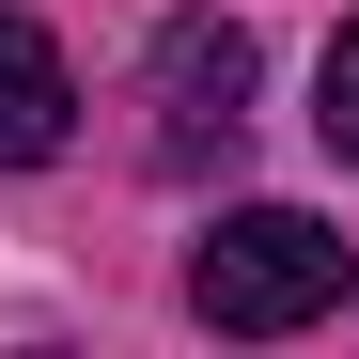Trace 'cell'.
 <instances>
[{
    "label": "cell",
    "mask_w": 359,
    "mask_h": 359,
    "mask_svg": "<svg viewBox=\"0 0 359 359\" xmlns=\"http://www.w3.org/2000/svg\"><path fill=\"white\" fill-rule=\"evenodd\" d=\"M250 32L234 16H172L156 32V172H203V156H234V126H250Z\"/></svg>",
    "instance_id": "7a4b0ae2"
},
{
    "label": "cell",
    "mask_w": 359,
    "mask_h": 359,
    "mask_svg": "<svg viewBox=\"0 0 359 359\" xmlns=\"http://www.w3.org/2000/svg\"><path fill=\"white\" fill-rule=\"evenodd\" d=\"M188 313L234 344H281V328H328L344 313V234L313 203H234L203 250H188Z\"/></svg>",
    "instance_id": "6da1fadb"
},
{
    "label": "cell",
    "mask_w": 359,
    "mask_h": 359,
    "mask_svg": "<svg viewBox=\"0 0 359 359\" xmlns=\"http://www.w3.org/2000/svg\"><path fill=\"white\" fill-rule=\"evenodd\" d=\"M313 141H328V156H359V16L328 32V79H313Z\"/></svg>",
    "instance_id": "277c9868"
},
{
    "label": "cell",
    "mask_w": 359,
    "mask_h": 359,
    "mask_svg": "<svg viewBox=\"0 0 359 359\" xmlns=\"http://www.w3.org/2000/svg\"><path fill=\"white\" fill-rule=\"evenodd\" d=\"M79 141V79H63V47H47L32 16H0V172H32V156H63Z\"/></svg>",
    "instance_id": "3957f363"
}]
</instances>
